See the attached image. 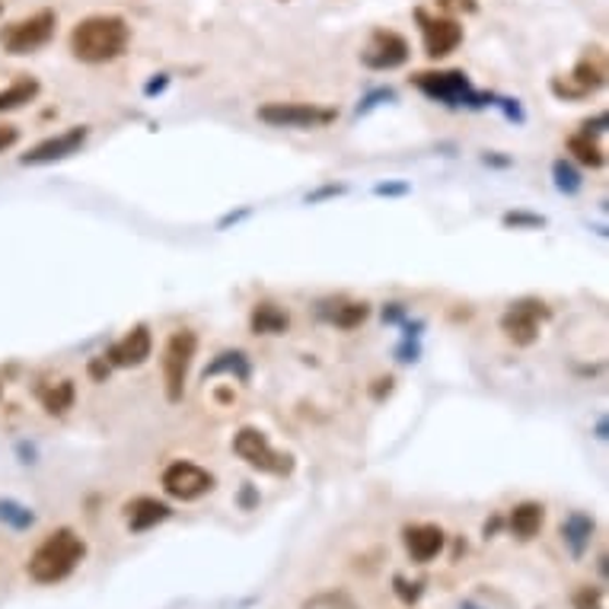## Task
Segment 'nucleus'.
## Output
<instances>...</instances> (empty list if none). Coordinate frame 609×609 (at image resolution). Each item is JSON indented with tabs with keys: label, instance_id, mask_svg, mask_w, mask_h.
<instances>
[{
	"label": "nucleus",
	"instance_id": "obj_1",
	"mask_svg": "<svg viewBox=\"0 0 609 609\" xmlns=\"http://www.w3.org/2000/svg\"><path fill=\"white\" fill-rule=\"evenodd\" d=\"M131 45V26L115 13H93L71 30V55L83 65H109Z\"/></svg>",
	"mask_w": 609,
	"mask_h": 609
},
{
	"label": "nucleus",
	"instance_id": "obj_2",
	"mask_svg": "<svg viewBox=\"0 0 609 609\" xmlns=\"http://www.w3.org/2000/svg\"><path fill=\"white\" fill-rule=\"evenodd\" d=\"M83 559H86L83 536L71 530V527H61V530L48 534L38 542L36 552L30 555L26 572H30V577L36 584H58V581L71 577Z\"/></svg>",
	"mask_w": 609,
	"mask_h": 609
},
{
	"label": "nucleus",
	"instance_id": "obj_3",
	"mask_svg": "<svg viewBox=\"0 0 609 609\" xmlns=\"http://www.w3.org/2000/svg\"><path fill=\"white\" fill-rule=\"evenodd\" d=\"M195 354H198V336L191 329H176L166 339V348H163V389H166L169 402H183Z\"/></svg>",
	"mask_w": 609,
	"mask_h": 609
},
{
	"label": "nucleus",
	"instance_id": "obj_4",
	"mask_svg": "<svg viewBox=\"0 0 609 609\" xmlns=\"http://www.w3.org/2000/svg\"><path fill=\"white\" fill-rule=\"evenodd\" d=\"M55 30H58V13L36 10V13L0 30V48L7 55H33L55 38Z\"/></svg>",
	"mask_w": 609,
	"mask_h": 609
},
{
	"label": "nucleus",
	"instance_id": "obj_5",
	"mask_svg": "<svg viewBox=\"0 0 609 609\" xmlns=\"http://www.w3.org/2000/svg\"><path fill=\"white\" fill-rule=\"evenodd\" d=\"M233 454L243 459L246 466L268 472V476H291L294 472V457L281 454L268 444V437L259 428H239L233 437Z\"/></svg>",
	"mask_w": 609,
	"mask_h": 609
},
{
	"label": "nucleus",
	"instance_id": "obj_6",
	"mask_svg": "<svg viewBox=\"0 0 609 609\" xmlns=\"http://www.w3.org/2000/svg\"><path fill=\"white\" fill-rule=\"evenodd\" d=\"M163 492L176 501H198L214 492V476L189 459H176L163 469Z\"/></svg>",
	"mask_w": 609,
	"mask_h": 609
},
{
	"label": "nucleus",
	"instance_id": "obj_7",
	"mask_svg": "<svg viewBox=\"0 0 609 609\" xmlns=\"http://www.w3.org/2000/svg\"><path fill=\"white\" fill-rule=\"evenodd\" d=\"M259 121H266L271 128H323L329 121H336V109H323L313 103H266L259 106Z\"/></svg>",
	"mask_w": 609,
	"mask_h": 609
},
{
	"label": "nucleus",
	"instance_id": "obj_8",
	"mask_svg": "<svg viewBox=\"0 0 609 609\" xmlns=\"http://www.w3.org/2000/svg\"><path fill=\"white\" fill-rule=\"evenodd\" d=\"M549 319V306L542 301H517L501 316V329L514 344L527 348L539 339V326Z\"/></svg>",
	"mask_w": 609,
	"mask_h": 609
},
{
	"label": "nucleus",
	"instance_id": "obj_9",
	"mask_svg": "<svg viewBox=\"0 0 609 609\" xmlns=\"http://www.w3.org/2000/svg\"><path fill=\"white\" fill-rule=\"evenodd\" d=\"M412 83L419 86L424 96L441 99L447 106H462V103H476V93L469 86V80L462 71H421L412 77Z\"/></svg>",
	"mask_w": 609,
	"mask_h": 609
},
{
	"label": "nucleus",
	"instance_id": "obj_10",
	"mask_svg": "<svg viewBox=\"0 0 609 609\" xmlns=\"http://www.w3.org/2000/svg\"><path fill=\"white\" fill-rule=\"evenodd\" d=\"M421 26V42L428 58H447L462 45V26L454 16H431L424 10H415Z\"/></svg>",
	"mask_w": 609,
	"mask_h": 609
},
{
	"label": "nucleus",
	"instance_id": "obj_11",
	"mask_svg": "<svg viewBox=\"0 0 609 609\" xmlns=\"http://www.w3.org/2000/svg\"><path fill=\"white\" fill-rule=\"evenodd\" d=\"M364 68L371 71H396L409 61V42L393 30H377L361 51Z\"/></svg>",
	"mask_w": 609,
	"mask_h": 609
},
{
	"label": "nucleus",
	"instance_id": "obj_12",
	"mask_svg": "<svg viewBox=\"0 0 609 609\" xmlns=\"http://www.w3.org/2000/svg\"><path fill=\"white\" fill-rule=\"evenodd\" d=\"M86 138H90V128H68V131H61V134H55V138H45L42 144H36L30 153H23L20 156V163L23 166H45V163H58V160H68V156H74L80 153V148L86 144Z\"/></svg>",
	"mask_w": 609,
	"mask_h": 609
},
{
	"label": "nucleus",
	"instance_id": "obj_13",
	"mask_svg": "<svg viewBox=\"0 0 609 609\" xmlns=\"http://www.w3.org/2000/svg\"><path fill=\"white\" fill-rule=\"evenodd\" d=\"M604 83H607V58H604V48H590V51L577 61L574 74L569 77V86L555 83V93H559V96H569V99H577V96H587V93L600 90Z\"/></svg>",
	"mask_w": 609,
	"mask_h": 609
},
{
	"label": "nucleus",
	"instance_id": "obj_14",
	"mask_svg": "<svg viewBox=\"0 0 609 609\" xmlns=\"http://www.w3.org/2000/svg\"><path fill=\"white\" fill-rule=\"evenodd\" d=\"M153 351V336L148 326H134L131 332H125L118 342L103 354L109 361V367H141Z\"/></svg>",
	"mask_w": 609,
	"mask_h": 609
},
{
	"label": "nucleus",
	"instance_id": "obj_15",
	"mask_svg": "<svg viewBox=\"0 0 609 609\" xmlns=\"http://www.w3.org/2000/svg\"><path fill=\"white\" fill-rule=\"evenodd\" d=\"M402 542H406L412 562L428 565V562H434L444 552L447 536H444V530L437 524H412V527L402 530Z\"/></svg>",
	"mask_w": 609,
	"mask_h": 609
},
{
	"label": "nucleus",
	"instance_id": "obj_16",
	"mask_svg": "<svg viewBox=\"0 0 609 609\" xmlns=\"http://www.w3.org/2000/svg\"><path fill=\"white\" fill-rule=\"evenodd\" d=\"M125 511H128V527H131V534H148L156 524L169 520V514H173L169 504H163V501H156V497H134Z\"/></svg>",
	"mask_w": 609,
	"mask_h": 609
},
{
	"label": "nucleus",
	"instance_id": "obj_17",
	"mask_svg": "<svg viewBox=\"0 0 609 609\" xmlns=\"http://www.w3.org/2000/svg\"><path fill=\"white\" fill-rule=\"evenodd\" d=\"M507 524H511V534L517 536L520 542H530V539L539 536L542 524H546V507H542L539 501H520V504L511 511Z\"/></svg>",
	"mask_w": 609,
	"mask_h": 609
},
{
	"label": "nucleus",
	"instance_id": "obj_18",
	"mask_svg": "<svg viewBox=\"0 0 609 609\" xmlns=\"http://www.w3.org/2000/svg\"><path fill=\"white\" fill-rule=\"evenodd\" d=\"M38 90H42L38 80L30 74H20L13 83L0 86V115L16 113V109L30 106V103L38 96Z\"/></svg>",
	"mask_w": 609,
	"mask_h": 609
},
{
	"label": "nucleus",
	"instance_id": "obj_19",
	"mask_svg": "<svg viewBox=\"0 0 609 609\" xmlns=\"http://www.w3.org/2000/svg\"><path fill=\"white\" fill-rule=\"evenodd\" d=\"M288 326H291V316L278 304H256L253 316H249V329L256 336H281V332H288Z\"/></svg>",
	"mask_w": 609,
	"mask_h": 609
},
{
	"label": "nucleus",
	"instance_id": "obj_20",
	"mask_svg": "<svg viewBox=\"0 0 609 609\" xmlns=\"http://www.w3.org/2000/svg\"><path fill=\"white\" fill-rule=\"evenodd\" d=\"M77 389L74 380H58L48 386H38V402L48 415H65L68 409H74Z\"/></svg>",
	"mask_w": 609,
	"mask_h": 609
},
{
	"label": "nucleus",
	"instance_id": "obj_21",
	"mask_svg": "<svg viewBox=\"0 0 609 609\" xmlns=\"http://www.w3.org/2000/svg\"><path fill=\"white\" fill-rule=\"evenodd\" d=\"M594 517H587V514H572L569 520H565V527H562V539H565V546H569V552H572L574 559H581L584 552H587V546H590V539H594Z\"/></svg>",
	"mask_w": 609,
	"mask_h": 609
},
{
	"label": "nucleus",
	"instance_id": "obj_22",
	"mask_svg": "<svg viewBox=\"0 0 609 609\" xmlns=\"http://www.w3.org/2000/svg\"><path fill=\"white\" fill-rule=\"evenodd\" d=\"M569 153H574V160L584 163V166H590V169H600V166L607 163L604 148H600L597 138L587 134V131H581V134H572V138H569Z\"/></svg>",
	"mask_w": 609,
	"mask_h": 609
},
{
	"label": "nucleus",
	"instance_id": "obj_23",
	"mask_svg": "<svg viewBox=\"0 0 609 609\" xmlns=\"http://www.w3.org/2000/svg\"><path fill=\"white\" fill-rule=\"evenodd\" d=\"M0 524L10 527V530H30V527L36 524V514H33L26 504H20V501L3 497V501H0Z\"/></svg>",
	"mask_w": 609,
	"mask_h": 609
},
{
	"label": "nucleus",
	"instance_id": "obj_24",
	"mask_svg": "<svg viewBox=\"0 0 609 609\" xmlns=\"http://www.w3.org/2000/svg\"><path fill=\"white\" fill-rule=\"evenodd\" d=\"M221 371H230V374H236L239 380H246V377H249V361H246V354H239V351H224V354H218V361L204 371V377H218Z\"/></svg>",
	"mask_w": 609,
	"mask_h": 609
},
{
	"label": "nucleus",
	"instance_id": "obj_25",
	"mask_svg": "<svg viewBox=\"0 0 609 609\" xmlns=\"http://www.w3.org/2000/svg\"><path fill=\"white\" fill-rule=\"evenodd\" d=\"M367 316H371V306L367 304H342L332 313V323L339 329H358Z\"/></svg>",
	"mask_w": 609,
	"mask_h": 609
},
{
	"label": "nucleus",
	"instance_id": "obj_26",
	"mask_svg": "<svg viewBox=\"0 0 609 609\" xmlns=\"http://www.w3.org/2000/svg\"><path fill=\"white\" fill-rule=\"evenodd\" d=\"M552 173H555V186L562 191H569V195H574V191L581 189V179H577V173H574L572 166L565 163V160H559L555 166H552Z\"/></svg>",
	"mask_w": 609,
	"mask_h": 609
},
{
	"label": "nucleus",
	"instance_id": "obj_27",
	"mask_svg": "<svg viewBox=\"0 0 609 609\" xmlns=\"http://www.w3.org/2000/svg\"><path fill=\"white\" fill-rule=\"evenodd\" d=\"M393 584H396V597H399L406 607H415V604L421 600V581L419 584H409L402 574H396V577H393Z\"/></svg>",
	"mask_w": 609,
	"mask_h": 609
},
{
	"label": "nucleus",
	"instance_id": "obj_28",
	"mask_svg": "<svg viewBox=\"0 0 609 609\" xmlns=\"http://www.w3.org/2000/svg\"><path fill=\"white\" fill-rule=\"evenodd\" d=\"M574 609H604V590L600 587H581L574 594Z\"/></svg>",
	"mask_w": 609,
	"mask_h": 609
},
{
	"label": "nucleus",
	"instance_id": "obj_29",
	"mask_svg": "<svg viewBox=\"0 0 609 609\" xmlns=\"http://www.w3.org/2000/svg\"><path fill=\"white\" fill-rule=\"evenodd\" d=\"M16 141H20V128L16 125H0V153L16 148Z\"/></svg>",
	"mask_w": 609,
	"mask_h": 609
},
{
	"label": "nucleus",
	"instance_id": "obj_30",
	"mask_svg": "<svg viewBox=\"0 0 609 609\" xmlns=\"http://www.w3.org/2000/svg\"><path fill=\"white\" fill-rule=\"evenodd\" d=\"M462 609H482L479 604H462Z\"/></svg>",
	"mask_w": 609,
	"mask_h": 609
},
{
	"label": "nucleus",
	"instance_id": "obj_31",
	"mask_svg": "<svg viewBox=\"0 0 609 609\" xmlns=\"http://www.w3.org/2000/svg\"><path fill=\"white\" fill-rule=\"evenodd\" d=\"M0 16H3V3H0Z\"/></svg>",
	"mask_w": 609,
	"mask_h": 609
},
{
	"label": "nucleus",
	"instance_id": "obj_32",
	"mask_svg": "<svg viewBox=\"0 0 609 609\" xmlns=\"http://www.w3.org/2000/svg\"><path fill=\"white\" fill-rule=\"evenodd\" d=\"M0 396H3V389H0Z\"/></svg>",
	"mask_w": 609,
	"mask_h": 609
}]
</instances>
